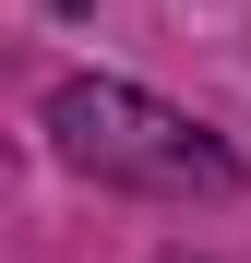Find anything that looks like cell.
I'll list each match as a JSON object with an SVG mask.
<instances>
[{
  "label": "cell",
  "instance_id": "obj_1",
  "mask_svg": "<svg viewBox=\"0 0 251 263\" xmlns=\"http://www.w3.org/2000/svg\"><path fill=\"white\" fill-rule=\"evenodd\" d=\"M36 120H48L60 167H84V180H108V192H144V203H227L251 180L227 132H203L191 108H167V96H144V84H120V72L48 84Z\"/></svg>",
  "mask_w": 251,
  "mask_h": 263
}]
</instances>
